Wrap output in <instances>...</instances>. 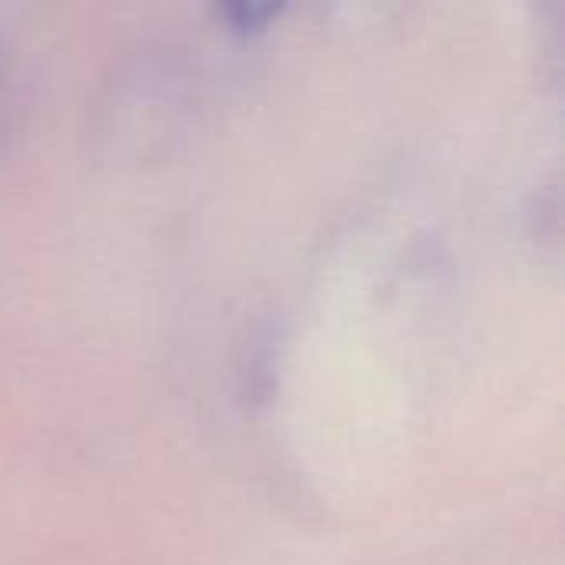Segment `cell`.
Wrapping results in <instances>:
<instances>
[{
    "mask_svg": "<svg viewBox=\"0 0 565 565\" xmlns=\"http://www.w3.org/2000/svg\"><path fill=\"white\" fill-rule=\"evenodd\" d=\"M225 17L232 20L235 30H262L271 17H278V7H271V3H235V7H225Z\"/></svg>",
    "mask_w": 565,
    "mask_h": 565,
    "instance_id": "6da1fadb",
    "label": "cell"
}]
</instances>
